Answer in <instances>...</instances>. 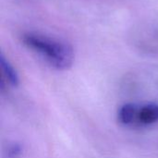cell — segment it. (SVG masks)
<instances>
[{"instance_id":"4","label":"cell","mask_w":158,"mask_h":158,"mask_svg":"<svg viewBox=\"0 0 158 158\" xmlns=\"http://www.w3.org/2000/svg\"><path fill=\"white\" fill-rule=\"evenodd\" d=\"M136 113H137V108L135 105L131 103L125 104L120 107L118 111V120L120 121V123L124 125L130 124L134 119Z\"/></svg>"},{"instance_id":"3","label":"cell","mask_w":158,"mask_h":158,"mask_svg":"<svg viewBox=\"0 0 158 158\" xmlns=\"http://www.w3.org/2000/svg\"><path fill=\"white\" fill-rule=\"evenodd\" d=\"M139 119L143 124H153L158 121V105L149 104L144 106L138 114Z\"/></svg>"},{"instance_id":"2","label":"cell","mask_w":158,"mask_h":158,"mask_svg":"<svg viewBox=\"0 0 158 158\" xmlns=\"http://www.w3.org/2000/svg\"><path fill=\"white\" fill-rule=\"evenodd\" d=\"M0 67L3 76L6 79V81L10 83V85L13 87H17L19 83V75L16 69L9 63V61L4 56L3 54L0 55Z\"/></svg>"},{"instance_id":"1","label":"cell","mask_w":158,"mask_h":158,"mask_svg":"<svg viewBox=\"0 0 158 158\" xmlns=\"http://www.w3.org/2000/svg\"><path fill=\"white\" fill-rule=\"evenodd\" d=\"M22 42L26 47L40 55L56 69H69L74 62V50L64 41L41 33L29 32L23 35Z\"/></svg>"},{"instance_id":"5","label":"cell","mask_w":158,"mask_h":158,"mask_svg":"<svg viewBox=\"0 0 158 158\" xmlns=\"http://www.w3.org/2000/svg\"><path fill=\"white\" fill-rule=\"evenodd\" d=\"M21 152H22L21 146L18 143H14L7 148L6 152V158H18L21 155Z\"/></svg>"}]
</instances>
